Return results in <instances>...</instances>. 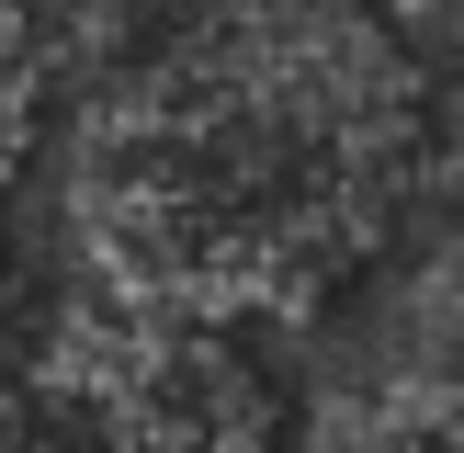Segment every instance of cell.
Returning a JSON list of instances; mask_svg holds the SVG:
<instances>
[{
  "mask_svg": "<svg viewBox=\"0 0 464 453\" xmlns=\"http://www.w3.org/2000/svg\"><path fill=\"white\" fill-rule=\"evenodd\" d=\"M430 68L374 0H125L68 136L91 294L170 329L317 317L408 238Z\"/></svg>",
  "mask_w": 464,
  "mask_h": 453,
  "instance_id": "obj_1",
  "label": "cell"
},
{
  "mask_svg": "<svg viewBox=\"0 0 464 453\" xmlns=\"http://www.w3.org/2000/svg\"><path fill=\"white\" fill-rule=\"evenodd\" d=\"M295 397L249 329H170L91 294L0 362V453H284Z\"/></svg>",
  "mask_w": 464,
  "mask_h": 453,
  "instance_id": "obj_2",
  "label": "cell"
},
{
  "mask_svg": "<svg viewBox=\"0 0 464 453\" xmlns=\"http://www.w3.org/2000/svg\"><path fill=\"white\" fill-rule=\"evenodd\" d=\"M284 453H464V385H352Z\"/></svg>",
  "mask_w": 464,
  "mask_h": 453,
  "instance_id": "obj_3",
  "label": "cell"
}]
</instances>
